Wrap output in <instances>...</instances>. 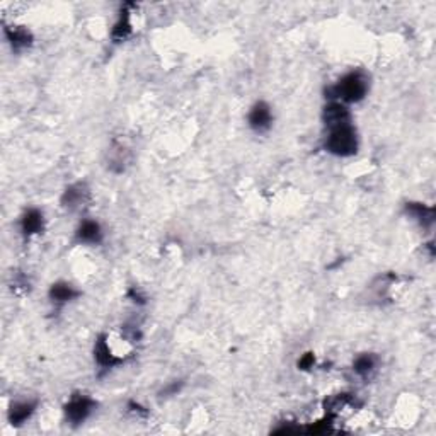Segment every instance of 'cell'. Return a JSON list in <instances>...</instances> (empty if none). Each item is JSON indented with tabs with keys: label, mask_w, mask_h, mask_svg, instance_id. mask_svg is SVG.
Returning <instances> with one entry per match:
<instances>
[{
	"label": "cell",
	"mask_w": 436,
	"mask_h": 436,
	"mask_svg": "<svg viewBox=\"0 0 436 436\" xmlns=\"http://www.w3.org/2000/svg\"><path fill=\"white\" fill-rule=\"evenodd\" d=\"M370 90V77L363 70H351L344 74L336 84L329 86L326 89L329 101L341 102V104H355L363 101Z\"/></svg>",
	"instance_id": "6da1fadb"
},
{
	"label": "cell",
	"mask_w": 436,
	"mask_h": 436,
	"mask_svg": "<svg viewBox=\"0 0 436 436\" xmlns=\"http://www.w3.org/2000/svg\"><path fill=\"white\" fill-rule=\"evenodd\" d=\"M327 132L326 140H324V149L331 156L353 157L358 152V133H356L353 123L351 125L338 126V128H331Z\"/></svg>",
	"instance_id": "7a4b0ae2"
},
{
	"label": "cell",
	"mask_w": 436,
	"mask_h": 436,
	"mask_svg": "<svg viewBox=\"0 0 436 436\" xmlns=\"http://www.w3.org/2000/svg\"><path fill=\"white\" fill-rule=\"evenodd\" d=\"M96 400L86 394H74L69 399V402L63 406V414H65L67 423L72 426H81L84 424L89 416L96 409Z\"/></svg>",
	"instance_id": "3957f363"
},
{
	"label": "cell",
	"mask_w": 436,
	"mask_h": 436,
	"mask_svg": "<svg viewBox=\"0 0 436 436\" xmlns=\"http://www.w3.org/2000/svg\"><path fill=\"white\" fill-rule=\"evenodd\" d=\"M273 120H275V118H273L271 106L264 101L254 102L247 114L249 126H251L252 132L256 133H266L273 126Z\"/></svg>",
	"instance_id": "277c9868"
},
{
	"label": "cell",
	"mask_w": 436,
	"mask_h": 436,
	"mask_svg": "<svg viewBox=\"0 0 436 436\" xmlns=\"http://www.w3.org/2000/svg\"><path fill=\"white\" fill-rule=\"evenodd\" d=\"M94 362L101 370H111V368H116L125 363V358L111 350L106 336H99L96 344H94Z\"/></svg>",
	"instance_id": "5b68a950"
},
{
	"label": "cell",
	"mask_w": 436,
	"mask_h": 436,
	"mask_svg": "<svg viewBox=\"0 0 436 436\" xmlns=\"http://www.w3.org/2000/svg\"><path fill=\"white\" fill-rule=\"evenodd\" d=\"M90 200V189L86 182H74L62 194V206L70 212L81 210Z\"/></svg>",
	"instance_id": "8992f818"
},
{
	"label": "cell",
	"mask_w": 436,
	"mask_h": 436,
	"mask_svg": "<svg viewBox=\"0 0 436 436\" xmlns=\"http://www.w3.org/2000/svg\"><path fill=\"white\" fill-rule=\"evenodd\" d=\"M322 121L324 126H326L327 130H331L343 125H351L353 116L350 109H348V106L336 101H329L322 109Z\"/></svg>",
	"instance_id": "52a82bcc"
},
{
	"label": "cell",
	"mask_w": 436,
	"mask_h": 436,
	"mask_svg": "<svg viewBox=\"0 0 436 436\" xmlns=\"http://www.w3.org/2000/svg\"><path fill=\"white\" fill-rule=\"evenodd\" d=\"M45 215L39 208H27L25 210L21 218H19V231H21L25 239L39 236L45 231Z\"/></svg>",
	"instance_id": "ba28073f"
},
{
	"label": "cell",
	"mask_w": 436,
	"mask_h": 436,
	"mask_svg": "<svg viewBox=\"0 0 436 436\" xmlns=\"http://www.w3.org/2000/svg\"><path fill=\"white\" fill-rule=\"evenodd\" d=\"M79 295H81V292L69 281H57V283L51 285L48 290V299L55 308H63L65 305L74 302Z\"/></svg>",
	"instance_id": "9c48e42d"
},
{
	"label": "cell",
	"mask_w": 436,
	"mask_h": 436,
	"mask_svg": "<svg viewBox=\"0 0 436 436\" xmlns=\"http://www.w3.org/2000/svg\"><path fill=\"white\" fill-rule=\"evenodd\" d=\"M404 213L423 229H431L435 225V208L421 201H407L404 205Z\"/></svg>",
	"instance_id": "30bf717a"
},
{
	"label": "cell",
	"mask_w": 436,
	"mask_h": 436,
	"mask_svg": "<svg viewBox=\"0 0 436 436\" xmlns=\"http://www.w3.org/2000/svg\"><path fill=\"white\" fill-rule=\"evenodd\" d=\"M135 7V4H125L121 7L120 15H118L116 22H114L113 29H111V39L114 43H123L126 41L133 33V26H132V9Z\"/></svg>",
	"instance_id": "8fae6325"
},
{
	"label": "cell",
	"mask_w": 436,
	"mask_h": 436,
	"mask_svg": "<svg viewBox=\"0 0 436 436\" xmlns=\"http://www.w3.org/2000/svg\"><path fill=\"white\" fill-rule=\"evenodd\" d=\"M102 239H104V232H102L101 224L96 220H90V218L82 220L77 231H75V240L79 244L97 245L102 243Z\"/></svg>",
	"instance_id": "7c38bea8"
},
{
	"label": "cell",
	"mask_w": 436,
	"mask_h": 436,
	"mask_svg": "<svg viewBox=\"0 0 436 436\" xmlns=\"http://www.w3.org/2000/svg\"><path fill=\"white\" fill-rule=\"evenodd\" d=\"M4 34H6L7 43H9L11 48H13L15 53H19V51L22 50H27L34 41L31 31L25 26H15V25L6 26L4 27Z\"/></svg>",
	"instance_id": "4fadbf2b"
},
{
	"label": "cell",
	"mask_w": 436,
	"mask_h": 436,
	"mask_svg": "<svg viewBox=\"0 0 436 436\" xmlns=\"http://www.w3.org/2000/svg\"><path fill=\"white\" fill-rule=\"evenodd\" d=\"M38 402L36 400H15L9 406V412H7V418L13 426H22L31 419V416L36 412Z\"/></svg>",
	"instance_id": "5bb4252c"
},
{
	"label": "cell",
	"mask_w": 436,
	"mask_h": 436,
	"mask_svg": "<svg viewBox=\"0 0 436 436\" xmlns=\"http://www.w3.org/2000/svg\"><path fill=\"white\" fill-rule=\"evenodd\" d=\"M376 370H379V358H376L374 353L358 355L355 358V362H353V372L363 380H370L376 374Z\"/></svg>",
	"instance_id": "9a60e30c"
},
{
	"label": "cell",
	"mask_w": 436,
	"mask_h": 436,
	"mask_svg": "<svg viewBox=\"0 0 436 436\" xmlns=\"http://www.w3.org/2000/svg\"><path fill=\"white\" fill-rule=\"evenodd\" d=\"M355 406H356V395L348 394V392L331 395V397H327L326 400H324V411H326L327 416H332V418H334L338 412L346 409V407H355Z\"/></svg>",
	"instance_id": "2e32d148"
},
{
	"label": "cell",
	"mask_w": 436,
	"mask_h": 436,
	"mask_svg": "<svg viewBox=\"0 0 436 436\" xmlns=\"http://www.w3.org/2000/svg\"><path fill=\"white\" fill-rule=\"evenodd\" d=\"M299 370L302 372H308L315 367V355L314 353H305V355L300 356L299 363H297Z\"/></svg>",
	"instance_id": "e0dca14e"
},
{
	"label": "cell",
	"mask_w": 436,
	"mask_h": 436,
	"mask_svg": "<svg viewBox=\"0 0 436 436\" xmlns=\"http://www.w3.org/2000/svg\"><path fill=\"white\" fill-rule=\"evenodd\" d=\"M181 387H182V382H174V383H170V386L165 387L164 390H162V394L164 395H176L177 392L181 390Z\"/></svg>",
	"instance_id": "ac0fdd59"
},
{
	"label": "cell",
	"mask_w": 436,
	"mask_h": 436,
	"mask_svg": "<svg viewBox=\"0 0 436 436\" xmlns=\"http://www.w3.org/2000/svg\"><path fill=\"white\" fill-rule=\"evenodd\" d=\"M130 297H132V299H133V302H138V304H144L145 302V299L140 295V292H138L137 288H132V290H130Z\"/></svg>",
	"instance_id": "d6986e66"
}]
</instances>
